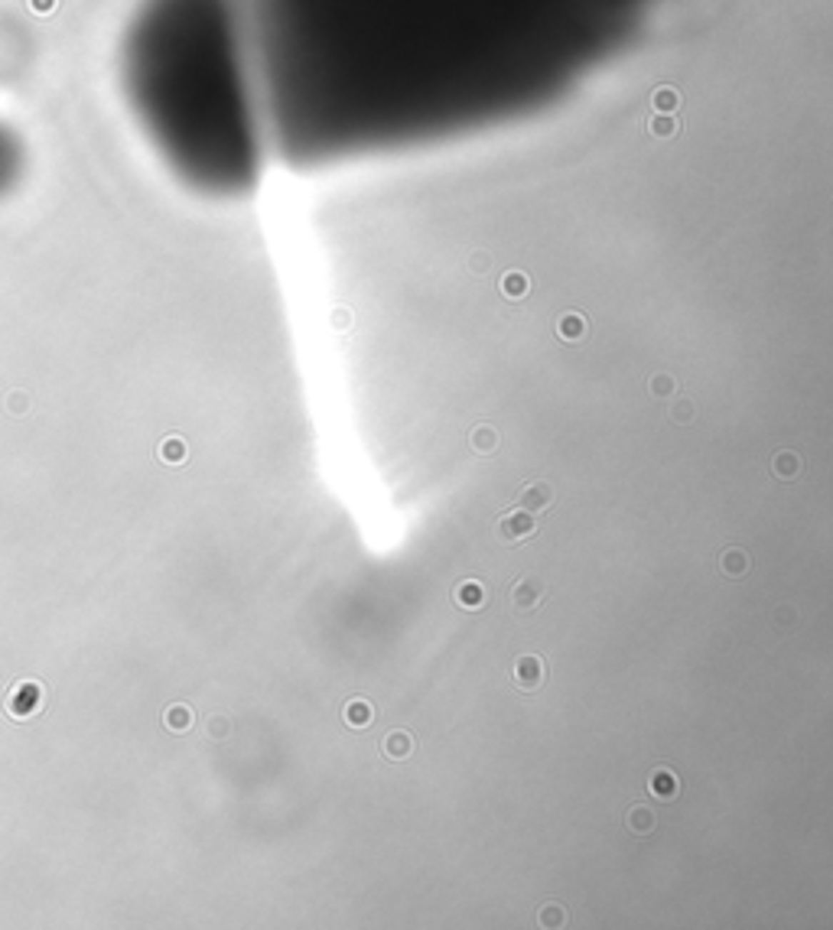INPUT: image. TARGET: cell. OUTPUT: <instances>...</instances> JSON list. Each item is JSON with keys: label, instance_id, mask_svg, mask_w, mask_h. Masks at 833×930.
I'll return each instance as SVG.
<instances>
[{"label": "cell", "instance_id": "6da1fadb", "mask_svg": "<svg viewBox=\"0 0 833 930\" xmlns=\"http://www.w3.org/2000/svg\"><path fill=\"white\" fill-rule=\"evenodd\" d=\"M264 137L293 163L430 147L570 95L645 0H241Z\"/></svg>", "mask_w": 833, "mask_h": 930}, {"label": "cell", "instance_id": "7a4b0ae2", "mask_svg": "<svg viewBox=\"0 0 833 930\" xmlns=\"http://www.w3.org/2000/svg\"><path fill=\"white\" fill-rule=\"evenodd\" d=\"M121 81L183 179L241 192L258 176L264 114L241 0H143L124 33Z\"/></svg>", "mask_w": 833, "mask_h": 930}, {"label": "cell", "instance_id": "3957f363", "mask_svg": "<svg viewBox=\"0 0 833 930\" xmlns=\"http://www.w3.org/2000/svg\"><path fill=\"white\" fill-rule=\"evenodd\" d=\"M43 687L36 680H23V683H14V689L7 693V712L14 719H30L43 709Z\"/></svg>", "mask_w": 833, "mask_h": 930}, {"label": "cell", "instance_id": "277c9868", "mask_svg": "<svg viewBox=\"0 0 833 930\" xmlns=\"http://www.w3.org/2000/svg\"><path fill=\"white\" fill-rule=\"evenodd\" d=\"M534 534V514H527V511H508L505 514L498 524H495V537L502 543H521V540H527V537Z\"/></svg>", "mask_w": 833, "mask_h": 930}, {"label": "cell", "instance_id": "5b68a950", "mask_svg": "<svg viewBox=\"0 0 833 930\" xmlns=\"http://www.w3.org/2000/svg\"><path fill=\"white\" fill-rule=\"evenodd\" d=\"M553 501V488L547 482H531L524 485L521 495H518V507L527 514H537V511H547Z\"/></svg>", "mask_w": 833, "mask_h": 930}, {"label": "cell", "instance_id": "8992f818", "mask_svg": "<svg viewBox=\"0 0 833 930\" xmlns=\"http://www.w3.org/2000/svg\"><path fill=\"white\" fill-rule=\"evenodd\" d=\"M515 680H518V687L521 689H534L540 680H544V660L534 657V654L521 657L515 664Z\"/></svg>", "mask_w": 833, "mask_h": 930}, {"label": "cell", "instance_id": "52a82bcc", "mask_svg": "<svg viewBox=\"0 0 833 930\" xmlns=\"http://www.w3.org/2000/svg\"><path fill=\"white\" fill-rule=\"evenodd\" d=\"M16 153H20V150H16V140H14V133H10V127L0 124V186L14 176Z\"/></svg>", "mask_w": 833, "mask_h": 930}, {"label": "cell", "instance_id": "ba28073f", "mask_svg": "<svg viewBox=\"0 0 833 930\" xmlns=\"http://www.w3.org/2000/svg\"><path fill=\"white\" fill-rule=\"evenodd\" d=\"M540 595H544V586L534 582V579H521V582H515V589H511V602H515L518 612H531L540 602Z\"/></svg>", "mask_w": 833, "mask_h": 930}, {"label": "cell", "instance_id": "9c48e42d", "mask_svg": "<svg viewBox=\"0 0 833 930\" xmlns=\"http://www.w3.org/2000/svg\"><path fill=\"white\" fill-rule=\"evenodd\" d=\"M655 823L657 820H655V813H651L648 807H632V810H628V817H625V829L632 836H638V839H642V836H648L651 829H655Z\"/></svg>", "mask_w": 833, "mask_h": 930}, {"label": "cell", "instance_id": "30bf717a", "mask_svg": "<svg viewBox=\"0 0 833 930\" xmlns=\"http://www.w3.org/2000/svg\"><path fill=\"white\" fill-rule=\"evenodd\" d=\"M648 787H651V794H657V797H664V800L677 797V791H680L677 777H674V774H671V771H667V768H657V771H651V777H648Z\"/></svg>", "mask_w": 833, "mask_h": 930}, {"label": "cell", "instance_id": "8fae6325", "mask_svg": "<svg viewBox=\"0 0 833 930\" xmlns=\"http://www.w3.org/2000/svg\"><path fill=\"white\" fill-rule=\"evenodd\" d=\"M456 602L465 612H475V608H482V602H485V589H482L475 579H465V582L456 586Z\"/></svg>", "mask_w": 833, "mask_h": 930}, {"label": "cell", "instance_id": "7c38bea8", "mask_svg": "<svg viewBox=\"0 0 833 930\" xmlns=\"http://www.w3.org/2000/svg\"><path fill=\"white\" fill-rule=\"evenodd\" d=\"M371 719H375V709H371V703H365V699H352V703L345 706V722L352 725V729H365V725H371Z\"/></svg>", "mask_w": 833, "mask_h": 930}, {"label": "cell", "instance_id": "4fadbf2b", "mask_svg": "<svg viewBox=\"0 0 833 930\" xmlns=\"http://www.w3.org/2000/svg\"><path fill=\"white\" fill-rule=\"evenodd\" d=\"M410 752H413V742H410V735H407V732H391L388 739H384V754H388V758H394V762L407 758Z\"/></svg>", "mask_w": 833, "mask_h": 930}, {"label": "cell", "instance_id": "5bb4252c", "mask_svg": "<svg viewBox=\"0 0 833 930\" xmlns=\"http://www.w3.org/2000/svg\"><path fill=\"white\" fill-rule=\"evenodd\" d=\"M163 722H166V729H173V732H186L192 725V709L189 706H170Z\"/></svg>", "mask_w": 833, "mask_h": 930}, {"label": "cell", "instance_id": "9a60e30c", "mask_svg": "<svg viewBox=\"0 0 833 930\" xmlns=\"http://www.w3.org/2000/svg\"><path fill=\"white\" fill-rule=\"evenodd\" d=\"M472 446H475V453H495V446H498V433L488 430V426H479V430L472 433Z\"/></svg>", "mask_w": 833, "mask_h": 930}, {"label": "cell", "instance_id": "2e32d148", "mask_svg": "<svg viewBox=\"0 0 833 930\" xmlns=\"http://www.w3.org/2000/svg\"><path fill=\"white\" fill-rule=\"evenodd\" d=\"M797 469H801V459H797L794 453H782L778 459H774V472H778V478H794Z\"/></svg>", "mask_w": 833, "mask_h": 930}, {"label": "cell", "instance_id": "e0dca14e", "mask_svg": "<svg viewBox=\"0 0 833 930\" xmlns=\"http://www.w3.org/2000/svg\"><path fill=\"white\" fill-rule=\"evenodd\" d=\"M723 570L729 572V576H742L745 572V553L742 550H729V553H723Z\"/></svg>", "mask_w": 833, "mask_h": 930}, {"label": "cell", "instance_id": "ac0fdd59", "mask_svg": "<svg viewBox=\"0 0 833 930\" xmlns=\"http://www.w3.org/2000/svg\"><path fill=\"white\" fill-rule=\"evenodd\" d=\"M160 455L166 462H183L186 459V443H179V440H166L163 443V449H160Z\"/></svg>", "mask_w": 833, "mask_h": 930}, {"label": "cell", "instance_id": "d6986e66", "mask_svg": "<svg viewBox=\"0 0 833 930\" xmlns=\"http://www.w3.org/2000/svg\"><path fill=\"white\" fill-rule=\"evenodd\" d=\"M582 332V323L576 315H567V323H563V335H580Z\"/></svg>", "mask_w": 833, "mask_h": 930}, {"label": "cell", "instance_id": "ffe728a7", "mask_svg": "<svg viewBox=\"0 0 833 930\" xmlns=\"http://www.w3.org/2000/svg\"><path fill=\"white\" fill-rule=\"evenodd\" d=\"M540 921H544V924H560V911H544V914H540Z\"/></svg>", "mask_w": 833, "mask_h": 930}, {"label": "cell", "instance_id": "44dd1931", "mask_svg": "<svg viewBox=\"0 0 833 930\" xmlns=\"http://www.w3.org/2000/svg\"><path fill=\"white\" fill-rule=\"evenodd\" d=\"M212 732H215V739H221V735H225V719H215V722H212Z\"/></svg>", "mask_w": 833, "mask_h": 930}]
</instances>
